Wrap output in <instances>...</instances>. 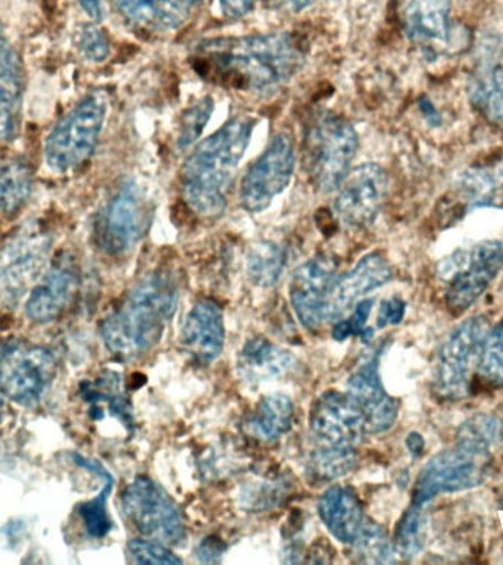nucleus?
Listing matches in <instances>:
<instances>
[{"instance_id": "4468645a", "label": "nucleus", "mask_w": 503, "mask_h": 565, "mask_svg": "<svg viewBox=\"0 0 503 565\" xmlns=\"http://www.w3.org/2000/svg\"><path fill=\"white\" fill-rule=\"evenodd\" d=\"M388 193V177L378 163L352 168L338 189L334 212L349 230L370 227L378 218Z\"/></svg>"}, {"instance_id": "c85d7f7f", "label": "nucleus", "mask_w": 503, "mask_h": 565, "mask_svg": "<svg viewBox=\"0 0 503 565\" xmlns=\"http://www.w3.org/2000/svg\"><path fill=\"white\" fill-rule=\"evenodd\" d=\"M33 190V174L20 158L0 161V212L15 214L29 201Z\"/></svg>"}, {"instance_id": "c756f323", "label": "nucleus", "mask_w": 503, "mask_h": 565, "mask_svg": "<svg viewBox=\"0 0 503 565\" xmlns=\"http://www.w3.org/2000/svg\"><path fill=\"white\" fill-rule=\"evenodd\" d=\"M287 265L285 247L274 242H259L250 247L246 259L247 277L252 285L268 289L276 285Z\"/></svg>"}, {"instance_id": "ddd939ff", "label": "nucleus", "mask_w": 503, "mask_h": 565, "mask_svg": "<svg viewBox=\"0 0 503 565\" xmlns=\"http://www.w3.org/2000/svg\"><path fill=\"white\" fill-rule=\"evenodd\" d=\"M400 21L410 42L430 60L463 46L452 0H402Z\"/></svg>"}, {"instance_id": "393cba45", "label": "nucleus", "mask_w": 503, "mask_h": 565, "mask_svg": "<svg viewBox=\"0 0 503 565\" xmlns=\"http://www.w3.org/2000/svg\"><path fill=\"white\" fill-rule=\"evenodd\" d=\"M296 366L293 353L264 338L250 339L238 353V375L249 384L286 377Z\"/></svg>"}, {"instance_id": "7ed1b4c3", "label": "nucleus", "mask_w": 503, "mask_h": 565, "mask_svg": "<svg viewBox=\"0 0 503 565\" xmlns=\"http://www.w3.org/2000/svg\"><path fill=\"white\" fill-rule=\"evenodd\" d=\"M179 300V285L170 274H149L101 324L105 347L122 361L143 356L162 339Z\"/></svg>"}, {"instance_id": "f257e3e1", "label": "nucleus", "mask_w": 503, "mask_h": 565, "mask_svg": "<svg viewBox=\"0 0 503 565\" xmlns=\"http://www.w3.org/2000/svg\"><path fill=\"white\" fill-rule=\"evenodd\" d=\"M303 52L289 34L220 38L199 44L196 68L238 92L267 95L289 83L303 65Z\"/></svg>"}, {"instance_id": "37998d69", "label": "nucleus", "mask_w": 503, "mask_h": 565, "mask_svg": "<svg viewBox=\"0 0 503 565\" xmlns=\"http://www.w3.org/2000/svg\"><path fill=\"white\" fill-rule=\"evenodd\" d=\"M406 446H408L409 454L414 458H419L424 452L426 441H424V437L419 433H409L408 437H406Z\"/></svg>"}, {"instance_id": "4c0bfd02", "label": "nucleus", "mask_w": 503, "mask_h": 565, "mask_svg": "<svg viewBox=\"0 0 503 565\" xmlns=\"http://www.w3.org/2000/svg\"><path fill=\"white\" fill-rule=\"evenodd\" d=\"M75 46L79 55L93 64H100L109 55V43L104 31L95 24L79 26L75 34Z\"/></svg>"}, {"instance_id": "5701e85b", "label": "nucleus", "mask_w": 503, "mask_h": 565, "mask_svg": "<svg viewBox=\"0 0 503 565\" xmlns=\"http://www.w3.org/2000/svg\"><path fill=\"white\" fill-rule=\"evenodd\" d=\"M75 285L73 268L65 264L52 265L31 289L25 303L26 317L42 324L56 320L73 299Z\"/></svg>"}, {"instance_id": "a878e982", "label": "nucleus", "mask_w": 503, "mask_h": 565, "mask_svg": "<svg viewBox=\"0 0 503 565\" xmlns=\"http://www.w3.org/2000/svg\"><path fill=\"white\" fill-rule=\"evenodd\" d=\"M295 405L285 393L264 396L245 424L247 435L269 444L290 431Z\"/></svg>"}, {"instance_id": "b1692460", "label": "nucleus", "mask_w": 503, "mask_h": 565, "mask_svg": "<svg viewBox=\"0 0 503 565\" xmlns=\"http://www.w3.org/2000/svg\"><path fill=\"white\" fill-rule=\"evenodd\" d=\"M317 510L331 536L349 546L356 541L366 521L356 494L339 484L322 493Z\"/></svg>"}, {"instance_id": "c9c22d12", "label": "nucleus", "mask_w": 503, "mask_h": 565, "mask_svg": "<svg viewBox=\"0 0 503 565\" xmlns=\"http://www.w3.org/2000/svg\"><path fill=\"white\" fill-rule=\"evenodd\" d=\"M477 373L490 386L503 387V320L490 329Z\"/></svg>"}, {"instance_id": "58836bf2", "label": "nucleus", "mask_w": 503, "mask_h": 565, "mask_svg": "<svg viewBox=\"0 0 503 565\" xmlns=\"http://www.w3.org/2000/svg\"><path fill=\"white\" fill-rule=\"evenodd\" d=\"M373 299H362L355 305L351 316L347 320H340L338 324L333 327V339L335 342H343L351 338V335H361L362 331L366 329L365 324L368 321L371 311H373Z\"/></svg>"}, {"instance_id": "6ab92c4d", "label": "nucleus", "mask_w": 503, "mask_h": 565, "mask_svg": "<svg viewBox=\"0 0 503 565\" xmlns=\"http://www.w3.org/2000/svg\"><path fill=\"white\" fill-rule=\"evenodd\" d=\"M335 260L320 255L300 265L291 277L289 296L291 308L300 324L309 330L322 324V305L327 291L335 280Z\"/></svg>"}, {"instance_id": "79ce46f5", "label": "nucleus", "mask_w": 503, "mask_h": 565, "mask_svg": "<svg viewBox=\"0 0 503 565\" xmlns=\"http://www.w3.org/2000/svg\"><path fill=\"white\" fill-rule=\"evenodd\" d=\"M268 2L278 11L296 13L311 7L317 0H268Z\"/></svg>"}, {"instance_id": "a19ab883", "label": "nucleus", "mask_w": 503, "mask_h": 565, "mask_svg": "<svg viewBox=\"0 0 503 565\" xmlns=\"http://www.w3.org/2000/svg\"><path fill=\"white\" fill-rule=\"evenodd\" d=\"M256 0H218L221 11L228 18H242L254 9Z\"/></svg>"}, {"instance_id": "f8f14e48", "label": "nucleus", "mask_w": 503, "mask_h": 565, "mask_svg": "<svg viewBox=\"0 0 503 565\" xmlns=\"http://www.w3.org/2000/svg\"><path fill=\"white\" fill-rule=\"evenodd\" d=\"M51 237L38 227H25L0 250V299L12 303L38 285L46 273Z\"/></svg>"}, {"instance_id": "473e14b6", "label": "nucleus", "mask_w": 503, "mask_h": 565, "mask_svg": "<svg viewBox=\"0 0 503 565\" xmlns=\"http://www.w3.org/2000/svg\"><path fill=\"white\" fill-rule=\"evenodd\" d=\"M427 520L424 507L413 503L397 523L395 541L396 554L404 559H413L422 551L426 543Z\"/></svg>"}, {"instance_id": "aec40b11", "label": "nucleus", "mask_w": 503, "mask_h": 565, "mask_svg": "<svg viewBox=\"0 0 503 565\" xmlns=\"http://www.w3.org/2000/svg\"><path fill=\"white\" fill-rule=\"evenodd\" d=\"M346 393L364 414L366 433L379 435L395 426L399 405L383 386L377 355L357 366L349 379Z\"/></svg>"}, {"instance_id": "1a4fd4ad", "label": "nucleus", "mask_w": 503, "mask_h": 565, "mask_svg": "<svg viewBox=\"0 0 503 565\" xmlns=\"http://www.w3.org/2000/svg\"><path fill=\"white\" fill-rule=\"evenodd\" d=\"M56 374L52 353L24 340L0 343V391L22 406L43 399Z\"/></svg>"}, {"instance_id": "ea45409f", "label": "nucleus", "mask_w": 503, "mask_h": 565, "mask_svg": "<svg viewBox=\"0 0 503 565\" xmlns=\"http://www.w3.org/2000/svg\"><path fill=\"white\" fill-rule=\"evenodd\" d=\"M406 312V303L400 298H390L383 300L379 305L377 316L378 329H384L387 326L399 324L404 320Z\"/></svg>"}, {"instance_id": "9b49d317", "label": "nucleus", "mask_w": 503, "mask_h": 565, "mask_svg": "<svg viewBox=\"0 0 503 565\" xmlns=\"http://www.w3.org/2000/svg\"><path fill=\"white\" fill-rule=\"evenodd\" d=\"M296 168V143L289 131L277 132L264 152L250 163L243 175L242 206L259 214L289 188Z\"/></svg>"}, {"instance_id": "0eeeda50", "label": "nucleus", "mask_w": 503, "mask_h": 565, "mask_svg": "<svg viewBox=\"0 0 503 565\" xmlns=\"http://www.w3.org/2000/svg\"><path fill=\"white\" fill-rule=\"evenodd\" d=\"M492 329L488 318H468L454 327L437 352L432 386L445 401H459L470 393L471 379L479 371L485 338Z\"/></svg>"}, {"instance_id": "20e7f679", "label": "nucleus", "mask_w": 503, "mask_h": 565, "mask_svg": "<svg viewBox=\"0 0 503 565\" xmlns=\"http://www.w3.org/2000/svg\"><path fill=\"white\" fill-rule=\"evenodd\" d=\"M356 152L357 135L346 118L333 113L318 115L303 139V167L313 188L322 194L338 192Z\"/></svg>"}, {"instance_id": "f03ea898", "label": "nucleus", "mask_w": 503, "mask_h": 565, "mask_svg": "<svg viewBox=\"0 0 503 565\" xmlns=\"http://www.w3.org/2000/svg\"><path fill=\"white\" fill-rule=\"evenodd\" d=\"M254 128L255 118L237 115L185 158L180 172L181 194L194 214L203 218L223 214Z\"/></svg>"}, {"instance_id": "a211bd4d", "label": "nucleus", "mask_w": 503, "mask_h": 565, "mask_svg": "<svg viewBox=\"0 0 503 565\" xmlns=\"http://www.w3.org/2000/svg\"><path fill=\"white\" fill-rule=\"evenodd\" d=\"M309 426L324 446L355 448L366 433L364 414L347 393L325 392L313 405Z\"/></svg>"}, {"instance_id": "39448f33", "label": "nucleus", "mask_w": 503, "mask_h": 565, "mask_svg": "<svg viewBox=\"0 0 503 565\" xmlns=\"http://www.w3.org/2000/svg\"><path fill=\"white\" fill-rule=\"evenodd\" d=\"M108 109V95L104 90L90 92L53 127L44 140V162L49 170L66 174L92 157Z\"/></svg>"}, {"instance_id": "49530a36", "label": "nucleus", "mask_w": 503, "mask_h": 565, "mask_svg": "<svg viewBox=\"0 0 503 565\" xmlns=\"http://www.w3.org/2000/svg\"><path fill=\"white\" fill-rule=\"evenodd\" d=\"M9 53H12V51L8 46L7 38H4L2 21H0V62H2L4 57L9 55Z\"/></svg>"}, {"instance_id": "f3484780", "label": "nucleus", "mask_w": 503, "mask_h": 565, "mask_svg": "<svg viewBox=\"0 0 503 565\" xmlns=\"http://www.w3.org/2000/svg\"><path fill=\"white\" fill-rule=\"evenodd\" d=\"M392 277V265L382 254L365 255L351 271L335 277L322 305V321L339 320L371 291L387 285Z\"/></svg>"}, {"instance_id": "bb28decb", "label": "nucleus", "mask_w": 503, "mask_h": 565, "mask_svg": "<svg viewBox=\"0 0 503 565\" xmlns=\"http://www.w3.org/2000/svg\"><path fill=\"white\" fill-rule=\"evenodd\" d=\"M21 82L13 53L0 62V143L17 136L21 118Z\"/></svg>"}, {"instance_id": "2f4dec72", "label": "nucleus", "mask_w": 503, "mask_h": 565, "mask_svg": "<svg viewBox=\"0 0 503 565\" xmlns=\"http://www.w3.org/2000/svg\"><path fill=\"white\" fill-rule=\"evenodd\" d=\"M353 554L361 563L390 564L396 561L395 545L386 530L374 521L366 520L356 541L351 545Z\"/></svg>"}, {"instance_id": "72a5a7b5", "label": "nucleus", "mask_w": 503, "mask_h": 565, "mask_svg": "<svg viewBox=\"0 0 503 565\" xmlns=\"http://www.w3.org/2000/svg\"><path fill=\"white\" fill-rule=\"evenodd\" d=\"M355 463V449L349 446H325L308 459V471L313 479L331 481L346 476Z\"/></svg>"}, {"instance_id": "412c9836", "label": "nucleus", "mask_w": 503, "mask_h": 565, "mask_svg": "<svg viewBox=\"0 0 503 565\" xmlns=\"http://www.w3.org/2000/svg\"><path fill=\"white\" fill-rule=\"evenodd\" d=\"M180 343L185 353L202 364H211L223 352L225 343L224 313L212 299L193 305L181 327Z\"/></svg>"}, {"instance_id": "de8ad7c7", "label": "nucleus", "mask_w": 503, "mask_h": 565, "mask_svg": "<svg viewBox=\"0 0 503 565\" xmlns=\"http://www.w3.org/2000/svg\"><path fill=\"white\" fill-rule=\"evenodd\" d=\"M0 414H2V399H0Z\"/></svg>"}, {"instance_id": "a18cd8bd", "label": "nucleus", "mask_w": 503, "mask_h": 565, "mask_svg": "<svg viewBox=\"0 0 503 565\" xmlns=\"http://www.w3.org/2000/svg\"><path fill=\"white\" fill-rule=\"evenodd\" d=\"M421 113L426 117L427 121H430L432 126H436V119L440 122V115L437 114L435 106L430 104V100L424 99L421 104Z\"/></svg>"}, {"instance_id": "09e8293b", "label": "nucleus", "mask_w": 503, "mask_h": 565, "mask_svg": "<svg viewBox=\"0 0 503 565\" xmlns=\"http://www.w3.org/2000/svg\"><path fill=\"white\" fill-rule=\"evenodd\" d=\"M501 287H502V289H503V278H502V286H501Z\"/></svg>"}, {"instance_id": "2eb2a0df", "label": "nucleus", "mask_w": 503, "mask_h": 565, "mask_svg": "<svg viewBox=\"0 0 503 565\" xmlns=\"http://www.w3.org/2000/svg\"><path fill=\"white\" fill-rule=\"evenodd\" d=\"M153 203L135 181L124 184L106 207L101 242L113 254L132 249L145 237L153 216Z\"/></svg>"}, {"instance_id": "cd10ccee", "label": "nucleus", "mask_w": 503, "mask_h": 565, "mask_svg": "<svg viewBox=\"0 0 503 565\" xmlns=\"http://www.w3.org/2000/svg\"><path fill=\"white\" fill-rule=\"evenodd\" d=\"M73 457L79 467L87 468L88 471L95 472L96 476H100L105 480L101 492L96 498H93L92 501L84 502L78 508L79 516L83 519L88 536L95 539L105 537L110 532V529H113V520H110L108 514L106 502H108L109 494L113 492L114 477L96 459H87L78 454H74Z\"/></svg>"}, {"instance_id": "dca6fc26", "label": "nucleus", "mask_w": 503, "mask_h": 565, "mask_svg": "<svg viewBox=\"0 0 503 565\" xmlns=\"http://www.w3.org/2000/svg\"><path fill=\"white\" fill-rule=\"evenodd\" d=\"M468 97L485 121L503 128V40L497 35H488L475 49Z\"/></svg>"}, {"instance_id": "6e6552de", "label": "nucleus", "mask_w": 503, "mask_h": 565, "mask_svg": "<svg viewBox=\"0 0 503 565\" xmlns=\"http://www.w3.org/2000/svg\"><path fill=\"white\" fill-rule=\"evenodd\" d=\"M122 510L137 532L150 541L179 545L185 539L183 514L157 481L136 477L122 493Z\"/></svg>"}, {"instance_id": "e433bc0d", "label": "nucleus", "mask_w": 503, "mask_h": 565, "mask_svg": "<svg viewBox=\"0 0 503 565\" xmlns=\"http://www.w3.org/2000/svg\"><path fill=\"white\" fill-rule=\"evenodd\" d=\"M128 554L137 564L179 565L183 559L172 554L163 543L150 541V539L136 537L128 542Z\"/></svg>"}, {"instance_id": "c03bdc74", "label": "nucleus", "mask_w": 503, "mask_h": 565, "mask_svg": "<svg viewBox=\"0 0 503 565\" xmlns=\"http://www.w3.org/2000/svg\"><path fill=\"white\" fill-rule=\"evenodd\" d=\"M77 2L92 20H101V0H77Z\"/></svg>"}, {"instance_id": "423d86ee", "label": "nucleus", "mask_w": 503, "mask_h": 565, "mask_svg": "<svg viewBox=\"0 0 503 565\" xmlns=\"http://www.w3.org/2000/svg\"><path fill=\"white\" fill-rule=\"evenodd\" d=\"M503 269V241L489 238L458 249L437 265V277L445 285V300L453 313L465 312L488 290Z\"/></svg>"}, {"instance_id": "f704fd0d", "label": "nucleus", "mask_w": 503, "mask_h": 565, "mask_svg": "<svg viewBox=\"0 0 503 565\" xmlns=\"http://www.w3.org/2000/svg\"><path fill=\"white\" fill-rule=\"evenodd\" d=\"M212 113H214V99L211 96L202 97L196 104L185 109L181 114L179 131H176V148L185 150L196 143L210 122Z\"/></svg>"}, {"instance_id": "4be33fe9", "label": "nucleus", "mask_w": 503, "mask_h": 565, "mask_svg": "<svg viewBox=\"0 0 503 565\" xmlns=\"http://www.w3.org/2000/svg\"><path fill=\"white\" fill-rule=\"evenodd\" d=\"M203 0H114L128 24L146 33L163 34L179 30Z\"/></svg>"}, {"instance_id": "7c9ffc66", "label": "nucleus", "mask_w": 503, "mask_h": 565, "mask_svg": "<svg viewBox=\"0 0 503 565\" xmlns=\"http://www.w3.org/2000/svg\"><path fill=\"white\" fill-rule=\"evenodd\" d=\"M457 441L492 457L493 449L503 441V419L492 414L472 415L458 428Z\"/></svg>"}, {"instance_id": "9d476101", "label": "nucleus", "mask_w": 503, "mask_h": 565, "mask_svg": "<svg viewBox=\"0 0 503 565\" xmlns=\"http://www.w3.org/2000/svg\"><path fill=\"white\" fill-rule=\"evenodd\" d=\"M490 455L477 452L470 446L454 444L428 459L413 489V503L426 505L439 494L457 493L477 488L488 475Z\"/></svg>"}]
</instances>
